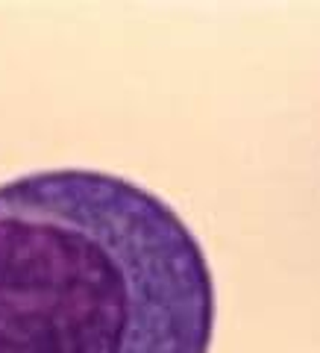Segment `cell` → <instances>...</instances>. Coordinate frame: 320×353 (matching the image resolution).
Listing matches in <instances>:
<instances>
[{
  "label": "cell",
  "instance_id": "1",
  "mask_svg": "<svg viewBox=\"0 0 320 353\" xmlns=\"http://www.w3.org/2000/svg\"><path fill=\"white\" fill-rule=\"evenodd\" d=\"M215 277L189 224L92 168L0 183V353H209Z\"/></svg>",
  "mask_w": 320,
  "mask_h": 353
}]
</instances>
